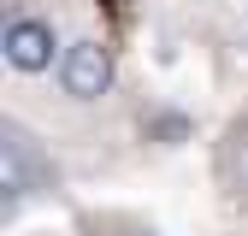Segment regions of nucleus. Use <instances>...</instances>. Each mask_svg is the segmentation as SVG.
Masks as SVG:
<instances>
[{
    "instance_id": "obj_1",
    "label": "nucleus",
    "mask_w": 248,
    "mask_h": 236,
    "mask_svg": "<svg viewBox=\"0 0 248 236\" xmlns=\"http://www.w3.org/2000/svg\"><path fill=\"white\" fill-rule=\"evenodd\" d=\"M112 77H118L112 47L95 42V36H83V42H71L65 53H59V88H65L71 101H101L112 88Z\"/></svg>"
},
{
    "instance_id": "obj_2",
    "label": "nucleus",
    "mask_w": 248,
    "mask_h": 236,
    "mask_svg": "<svg viewBox=\"0 0 248 236\" xmlns=\"http://www.w3.org/2000/svg\"><path fill=\"white\" fill-rule=\"evenodd\" d=\"M0 47H6V65H12V71L36 77V71H47V65H53L59 36H53V24H47V18H30V12H24V18H12V24H6Z\"/></svg>"
}]
</instances>
